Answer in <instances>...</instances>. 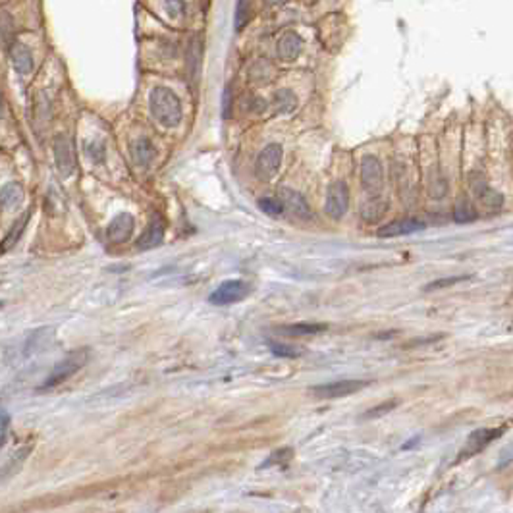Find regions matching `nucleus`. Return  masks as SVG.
I'll return each mask as SVG.
<instances>
[{"label": "nucleus", "instance_id": "f257e3e1", "mask_svg": "<svg viewBox=\"0 0 513 513\" xmlns=\"http://www.w3.org/2000/svg\"><path fill=\"white\" fill-rule=\"evenodd\" d=\"M149 107L160 126L176 127L181 122V102L168 87H154L149 97Z\"/></svg>", "mask_w": 513, "mask_h": 513}, {"label": "nucleus", "instance_id": "f03ea898", "mask_svg": "<svg viewBox=\"0 0 513 513\" xmlns=\"http://www.w3.org/2000/svg\"><path fill=\"white\" fill-rule=\"evenodd\" d=\"M87 359H89V351H87V349H80V351L70 354L66 359L56 363V366H54L51 374L45 379V382L41 384L39 390H51V388L62 384L64 380H68L72 374L78 373L81 366L85 365Z\"/></svg>", "mask_w": 513, "mask_h": 513}, {"label": "nucleus", "instance_id": "7ed1b4c3", "mask_svg": "<svg viewBox=\"0 0 513 513\" xmlns=\"http://www.w3.org/2000/svg\"><path fill=\"white\" fill-rule=\"evenodd\" d=\"M249 292H251V286L245 280H226L208 295V301L216 307L233 305V303L245 300Z\"/></svg>", "mask_w": 513, "mask_h": 513}, {"label": "nucleus", "instance_id": "20e7f679", "mask_svg": "<svg viewBox=\"0 0 513 513\" xmlns=\"http://www.w3.org/2000/svg\"><path fill=\"white\" fill-rule=\"evenodd\" d=\"M504 433H506V427H500V428H477V430H473V433L467 436L465 446L461 448L460 461L469 460V458H473V455L480 453L482 450H485V448L490 446L494 440L500 438V436Z\"/></svg>", "mask_w": 513, "mask_h": 513}, {"label": "nucleus", "instance_id": "39448f33", "mask_svg": "<svg viewBox=\"0 0 513 513\" xmlns=\"http://www.w3.org/2000/svg\"><path fill=\"white\" fill-rule=\"evenodd\" d=\"M469 186H471V191H473L477 201H479L480 207L487 208L488 213H496L498 208H502L504 197H502L496 189L488 186L482 174H471V176H469Z\"/></svg>", "mask_w": 513, "mask_h": 513}, {"label": "nucleus", "instance_id": "423d86ee", "mask_svg": "<svg viewBox=\"0 0 513 513\" xmlns=\"http://www.w3.org/2000/svg\"><path fill=\"white\" fill-rule=\"evenodd\" d=\"M282 157H284V151L278 143H270L267 145L257 157V162H255V174L257 178L263 181L273 180L274 174L280 170L282 164Z\"/></svg>", "mask_w": 513, "mask_h": 513}, {"label": "nucleus", "instance_id": "0eeeda50", "mask_svg": "<svg viewBox=\"0 0 513 513\" xmlns=\"http://www.w3.org/2000/svg\"><path fill=\"white\" fill-rule=\"evenodd\" d=\"M369 384H371L369 380L342 379V380H334V382H327V384H320V386H314L313 392L317 393L319 398L334 400V398H346V396L357 393L359 390L369 386Z\"/></svg>", "mask_w": 513, "mask_h": 513}, {"label": "nucleus", "instance_id": "6e6552de", "mask_svg": "<svg viewBox=\"0 0 513 513\" xmlns=\"http://www.w3.org/2000/svg\"><path fill=\"white\" fill-rule=\"evenodd\" d=\"M54 162L56 170L62 180H66L75 170V159H73V143L70 135L60 134L54 137Z\"/></svg>", "mask_w": 513, "mask_h": 513}, {"label": "nucleus", "instance_id": "1a4fd4ad", "mask_svg": "<svg viewBox=\"0 0 513 513\" xmlns=\"http://www.w3.org/2000/svg\"><path fill=\"white\" fill-rule=\"evenodd\" d=\"M349 208V187L346 181H334L327 191V203H324V213L332 220H340Z\"/></svg>", "mask_w": 513, "mask_h": 513}, {"label": "nucleus", "instance_id": "9d476101", "mask_svg": "<svg viewBox=\"0 0 513 513\" xmlns=\"http://www.w3.org/2000/svg\"><path fill=\"white\" fill-rule=\"evenodd\" d=\"M361 184L371 195H379L384 186V170L380 160L373 154H366L365 159L361 160Z\"/></svg>", "mask_w": 513, "mask_h": 513}, {"label": "nucleus", "instance_id": "9b49d317", "mask_svg": "<svg viewBox=\"0 0 513 513\" xmlns=\"http://www.w3.org/2000/svg\"><path fill=\"white\" fill-rule=\"evenodd\" d=\"M135 230V218L129 213H120L108 224L107 236L112 243H126Z\"/></svg>", "mask_w": 513, "mask_h": 513}, {"label": "nucleus", "instance_id": "f8f14e48", "mask_svg": "<svg viewBox=\"0 0 513 513\" xmlns=\"http://www.w3.org/2000/svg\"><path fill=\"white\" fill-rule=\"evenodd\" d=\"M162 240H164V220L160 218L159 214H154L151 222H149V226L143 230L139 240H137V249L139 251H149V249L159 247Z\"/></svg>", "mask_w": 513, "mask_h": 513}, {"label": "nucleus", "instance_id": "ddd939ff", "mask_svg": "<svg viewBox=\"0 0 513 513\" xmlns=\"http://www.w3.org/2000/svg\"><path fill=\"white\" fill-rule=\"evenodd\" d=\"M280 199L284 201V207L290 211V213L295 216V218L301 220H313V213H311V207L309 203L303 199V195L293 191V189H287V187H282L280 189Z\"/></svg>", "mask_w": 513, "mask_h": 513}, {"label": "nucleus", "instance_id": "4468645a", "mask_svg": "<svg viewBox=\"0 0 513 513\" xmlns=\"http://www.w3.org/2000/svg\"><path fill=\"white\" fill-rule=\"evenodd\" d=\"M8 54H10V60H12V66L16 68V72L20 75H29L33 72V56H31V51L20 43V41H14L10 48H8Z\"/></svg>", "mask_w": 513, "mask_h": 513}, {"label": "nucleus", "instance_id": "2eb2a0df", "mask_svg": "<svg viewBox=\"0 0 513 513\" xmlns=\"http://www.w3.org/2000/svg\"><path fill=\"white\" fill-rule=\"evenodd\" d=\"M421 230H425V224L421 220L403 218L384 224L376 233H379V238H398V236H409V233L421 232Z\"/></svg>", "mask_w": 513, "mask_h": 513}, {"label": "nucleus", "instance_id": "dca6fc26", "mask_svg": "<svg viewBox=\"0 0 513 513\" xmlns=\"http://www.w3.org/2000/svg\"><path fill=\"white\" fill-rule=\"evenodd\" d=\"M301 51H303V39L295 31H286L276 45V53L280 56V60L286 62L295 60Z\"/></svg>", "mask_w": 513, "mask_h": 513}, {"label": "nucleus", "instance_id": "f3484780", "mask_svg": "<svg viewBox=\"0 0 513 513\" xmlns=\"http://www.w3.org/2000/svg\"><path fill=\"white\" fill-rule=\"evenodd\" d=\"M388 213V201L380 195H373L371 199L366 201L365 205L361 207V218L373 224V222H380L384 218V214Z\"/></svg>", "mask_w": 513, "mask_h": 513}, {"label": "nucleus", "instance_id": "a211bd4d", "mask_svg": "<svg viewBox=\"0 0 513 513\" xmlns=\"http://www.w3.org/2000/svg\"><path fill=\"white\" fill-rule=\"evenodd\" d=\"M201 54H203V39L201 35H194L186 48V64L187 72L191 75V80H197V73H199L201 66Z\"/></svg>", "mask_w": 513, "mask_h": 513}, {"label": "nucleus", "instance_id": "6ab92c4d", "mask_svg": "<svg viewBox=\"0 0 513 513\" xmlns=\"http://www.w3.org/2000/svg\"><path fill=\"white\" fill-rule=\"evenodd\" d=\"M23 199H26V191H23V187H21L20 184L10 181V184L2 187L0 203H2V207L6 208V211H14V208L21 207Z\"/></svg>", "mask_w": 513, "mask_h": 513}, {"label": "nucleus", "instance_id": "aec40b11", "mask_svg": "<svg viewBox=\"0 0 513 513\" xmlns=\"http://www.w3.org/2000/svg\"><path fill=\"white\" fill-rule=\"evenodd\" d=\"M29 218H31V211H26V213L21 214L20 218L14 222V226L10 228V232L4 236V241H2V251H4V253L10 251V249H12V247L16 245L18 241H20L21 233H23V230H26Z\"/></svg>", "mask_w": 513, "mask_h": 513}, {"label": "nucleus", "instance_id": "412c9836", "mask_svg": "<svg viewBox=\"0 0 513 513\" xmlns=\"http://www.w3.org/2000/svg\"><path fill=\"white\" fill-rule=\"evenodd\" d=\"M273 107L276 114H290L297 108V97L290 89H278L274 93Z\"/></svg>", "mask_w": 513, "mask_h": 513}, {"label": "nucleus", "instance_id": "4be33fe9", "mask_svg": "<svg viewBox=\"0 0 513 513\" xmlns=\"http://www.w3.org/2000/svg\"><path fill=\"white\" fill-rule=\"evenodd\" d=\"M327 324H320V322H297V324H286L280 327L282 334L287 336H313V334H320L327 330Z\"/></svg>", "mask_w": 513, "mask_h": 513}, {"label": "nucleus", "instance_id": "5701e85b", "mask_svg": "<svg viewBox=\"0 0 513 513\" xmlns=\"http://www.w3.org/2000/svg\"><path fill=\"white\" fill-rule=\"evenodd\" d=\"M132 153H134V159L137 164L147 166L154 157V147L147 137H139V139L134 143V147H132Z\"/></svg>", "mask_w": 513, "mask_h": 513}, {"label": "nucleus", "instance_id": "b1692460", "mask_svg": "<svg viewBox=\"0 0 513 513\" xmlns=\"http://www.w3.org/2000/svg\"><path fill=\"white\" fill-rule=\"evenodd\" d=\"M477 218H479V211L475 208L473 203L469 199H460V203L453 208V220L460 224H469Z\"/></svg>", "mask_w": 513, "mask_h": 513}, {"label": "nucleus", "instance_id": "393cba45", "mask_svg": "<svg viewBox=\"0 0 513 513\" xmlns=\"http://www.w3.org/2000/svg\"><path fill=\"white\" fill-rule=\"evenodd\" d=\"M253 16V6H251V0H238V6H236V29L240 31L249 23Z\"/></svg>", "mask_w": 513, "mask_h": 513}, {"label": "nucleus", "instance_id": "a878e982", "mask_svg": "<svg viewBox=\"0 0 513 513\" xmlns=\"http://www.w3.org/2000/svg\"><path fill=\"white\" fill-rule=\"evenodd\" d=\"M249 75H251V80H253L255 83H265V81L270 80V75H273V66H270L267 60H257L253 66H251Z\"/></svg>", "mask_w": 513, "mask_h": 513}, {"label": "nucleus", "instance_id": "bb28decb", "mask_svg": "<svg viewBox=\"0 0 513 513\" xmlns=\"http://www.w3.org/2000/svg\"><path fill=\"white\" fill-rule=\"evenodd\" d=\"M259 208L268 216H280L284 213V201L276 199V197H263L259 199Z\"/></svg>", "mask_w": 513, "mask_h": 513}, {"label": "nucleus", "instance_id": "cd10ccee", "mask_svg": "<svg viewBox=\"0 0 513 513\" xmlns=\"http://www.w3.org/2000/svg\"><path fill=\"white\" fill-rule=\"evenodd\" d=\"M270 351H273L276 357H286V359H295L300 357L301 349L295 346H287V344H276V342H270Z\"/></svg>", "mask_w": 513, "mask_h": 513}, {"label": "nucleus", "instance_id": "c85d7f7f", "mask_svg": "<svg viewBox=\"0 0 513 513\" xmlns=\"http://www.w3.org/2000/svg\"><path fill=\"white\" fill-rule=\"evenodd\" d=\"M467 280H471V274H461V276H452V278H440V280L430 282V284L425 287V292H434V290H442V287L455 286V284Z\"/></svg>", "mask_w": 513, "mask_h": 513}, {"label": "nucleus", "instance_id": "c756f323", "mask_svg": "<svg viewBox=\"0 0 513 513\" xmlns=\"http://www.w3.org/2000/svg\"><path fill=\"white\" fill-rule=\"evenodd\" d=\"M398 403H400L398 400L384 401V403H380V406H376L374 409H369V411H366V413L363 415V419H379V417H382V415L390 413L392 409H396V407H398Z\"/></svg>", "mask_w": 513, "mask_h": 513}, {"label": "nucleus", "instance_id": "7c9ffc66", "mask_svg": "<svg viewBox=\"0 0 513 513\" xmlns=\"http://www.w3.org/2000/svg\"><path fill=\"white\" fill-rule=\"evenodd\" d=\"M27 453H29V448H21L20 452H16L14 458H10V461H8L6 465H4V479L8 477V473H16V471L20 469L21 463L26 461Z\"/></svg>", "mask_w": 513, "mask_h": 513}, {"label": "nucleus", "instance_id": "2f4dec72", "mask_svg": "<svg viewBox=\"0 0 513 513\" xmlns=\"http://www.w3.org/2000/svg\"><path fill=\"white\" fill-rule=\"evenodd\" d=\"M292 455L293 452L290 450V448H282V450H278V452H274L270 458H268L265 463H263V469L265 467H270V465H284L286 461L292 460Z\"/></svg>", "mask_w": 513, "mask_h": 513}, {"label": "nucleus", "instance_id": "473e14b6", "mask_svg": "<svg viewBox=\"0 0 513 513\" xmlns=\"http://www.w3.org/2000/svg\"><path fill=\"white\" fill-rule=\"evenodd\" d=\"M166 4V10L170 16H180L184 12V0H162Z\"/></svg>", "mask_w": 513, "mask_h": 513}, {"label": "nucleus", "instance_id": "72a5a7b5", "mask_svg": "<svg viewBox=\"0 0 513 513\" xmlns=\"http://www.w3.org/2000/svg\"><path fill=\"white\" fill-rule=\"evenodd\" d=\"M0 415H2V423H0V444L4 446L6 444V433H8V425H10V415L2 409L0 411Z\"/></svg>", "mask_w": 513, "mask_h": 513}, {"label": "nucleus", "instance_id": "f704fd0d", "mask_svg": "<svg viewBox=\"0 0 513 513\" xmlns=\"http://www.w3.org/2000/svg\"><path fill=\"white\" fill-rule=\"evenodd\" d=\"M512 461H513V446H507L506 450L500 453V460H498V465H496V469H504V467L509 465Z\"/></svg>", "mask_w": 513, "mask_h": 513}, {"label": "nucleus", "instance_id": "c9c22d12", "mask_svg": "<svg viewBox=\"0 0 513 513\" xmlns=\"http://www.w3.org/2000/svg\"><path fill=\"white\" fill-rule=\"evenodd\" d=\"M87 153H89V157H93L97 162H100L102 154H105V147L100 145V143H91V145L87 147Z\"/></svg>", "mask_w": 513, "mask_h": 513}, {"label": "nucleus", "instance_id": "e433bc0d", "mask_svg": "<svg viewBox=\"0 0 513 513\" xmlns=\"http://www.w3.org/2000/svg\"><path fill=\"white\" fill-rule=\"evenodd\" d=\"M267 107H268L267 100L263 99V97H253V100H251V110H253V112H257V114L265 112Z\"/></svg>", "mask_w": 513, "mask_h": 513}, {"label": "nucleus", "instance_id": "4c0bfd02", "mask_svg": "<svg viewBox=\"0 0 513 513\" xmlns=\"http://www.w3.org/2000/svg\"><path fill=\"white\" fill-rule=\"evenodd\" d=\"M230 105H232V91L226 89L224 91V116L228 118V112H230Z\"/></svg>", "mask_w": 513, "mask_h": 513}, {"label": "nucleus", "instance_id": "58836bf2", "mask_svg": "<svg viewBox=\"0 0 513 513\" xmlns=\"http://www.w3.org/2000/svg\"><path fill=\"white\" fill-rule=\"evenodd\" d=\"M286 0H265V4L267 6H280V4H284Z\"/></svg>", "mask_w": 513, "mask_h": 513}]
</instances>
